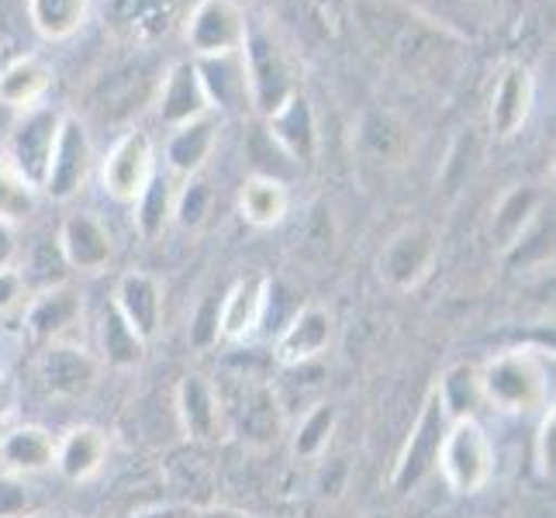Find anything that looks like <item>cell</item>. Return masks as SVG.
<instances>
[{
  "instance_id": "obj_17",
  "label": "cell",
  "mask_w": 556,
  "mask_h": 518,
  "mask_svg": "<svg viewBox=\"0 0 556 518\" xmlns=\"http://www.w3.org/2000/svg\"><path fill=\"white\" fill-rule=\"evenodd\" d=\"M177 415L184 435L190 443H218L225 435V418L218 405L215 380H207L201 374H187L177 388Z\"/></svg>"
},
{
  "instance_id": "obj_4",
  "label": "cell",
  "mask_w": 556,
  "mask_h": 518,
  "mask_svg": "<svg viewBox=\"0 0 556 518\" xmlns=\"http://www.w3.org/2000/svg\"><path fill=\"white\" fill-rule=\"evenodd\" d=\"M435 467L456 494H481L494 473L491 435L477 418H450Z\"/></svg>"
},
{
  "instance_id": "obj_6",
  "label": "cell",
  "mask_w": 556,
  "mask_h": 518,
  "mask_svg": "<svg viewBox=\"0 0 556 518\" xmlns=\"http://www.w3.org/2000/svg\"><path fill=\"white\" fill-rule=\"evenodd\" d=\"M446 426H450V415L443 408V401H439V391L432 388L426 405H421V412L415 418L412 432H408L405 450L397 453V464L391 473V488L397 494L415 491L435 470V456H439V446H443Z\"/></svg>"
},
{
  "instance_id": "obj_24",
  "label": "cell",
  "mask_w": 556,
  "mask_h": 518,
  "mask_svg": "<svg viewBox=\"0 0 556 518\" xmlns=\"http://www.w3.org/2000/svg\"><path fill=\"white\" fill-rule=\"evenodd\" d=\"M215 142H218V122L215 114H204V118L190 122V125H180L174 128V136L166 142V166L174 177H198L204 169V163L211 160V152H215Z\"/></svg>"
},
{
  "instance_id": "obj_15",
  "label": "cell",
  "mask_w": 556,
  "mask_h": 518,
  "mask_svg": "<svg viewBox=\"0 0 556 518\" xmlns=\"http://www.w3.org/2000/svg\"><path fill=\"white\" fill-rule=\"evenodd\" d=\"M204 114H211V104L201 87L194 60L174 63L166 70L160 93H156V118L169 128H180V125L204 118Z\"/></svg>"
},
{
  "instance_id": "obj_35",
  "label": "cell",
  "mask_w": 556,
  "mask_h": 518,
  "mask_svg": "<svg viewBox=\"0 0 556 518\" xmlns=\"http://www.w3.org/2000/svg\"><path fill=\"white\" fill-rule=\"evenodd\" d=\"M35 211V187L0 152V222L17 225Z\"/></svg>"
},
{
  "instance_id": "obj_32",
  "label": "cell",
  "mask_w": 556,
  "mask_h": 518,
  "mask_svg": "<svg viewBox=\"0 0 556 518\" xmlns=\"http://www.w3.org/2000/svg\"><path fill=\"white\" fill-rule=\"evenodd\" d=\"M435 391L450 418H477V408L484 405L481 377H477L473 363H456V367L446 370L443 380L435 383Z\"/></svg>"
},
{
  "instance_id": "obj_19",
  "label": "cell",
  "mask_w": 556,
  "mask_h": 518,
  "mask_svg": "<svg viewBox=\"0 0 556 518\" xmlns=\"http://www.w3.org/2000/svg\"><path fill=\"white\" fill-rule=\"evenodd\" d=\"M111 304L118 308V315L136 329L146 342H152V336L160 332L163 321V287L152 274L142 270H128L118 287H114Z\"/></svg>"
},
{
  "instance_id": "obj_33",
  "label": "cell",
  "mask_w": 556,
  "mask_h": 518,
  "mask_svg": "<svg viewBox=\"0 0 556 518\" xmlns=\"http://www.w3.org/2000/svg\"><path fill=\"white\" fill-rule=\"evenodd\" d=\"M111 25L118 35L146 42L166 28V4L163 0H111Z\"/></svg>"
},
{
  "instance_id": "obj_36",
  "label": "cell",
  "mask_w": 556,
  "mask_h": 518,
  "mask_svg": "<svg viewBox=\"0 0 556 518\" xmlns=\"http://www.w3.org/2000/svg\"><path fill=\"white\" fill-rule=\"evenodd\" d=\"M211 211V187L204 180L190 177L180 190H177V207H174V222H180L184 228H201L207 222Z\"/></svg>"
},
{
  "instance_id": "obj_14",
  "label": "cell",
  "mask_w": 556,
  "mask_h": 518,
  "mask_svg": "<svg viewBox=\"0 0 556 518\" xmlns=\"http://www.w3.org/2000/svg\"><path fill=\"white\" fill-rule=\"evenodd\" d=\"M201 87L207 93L211 114H245L253 111L249 104V76L242 52H225V55H198L194 60Z\"/></svg>"
},
{
  "instance_id": "obj_10",
  "label": "cell",
  "mask_w": 556,
  "mask_h": 518,
  "mask_svg": "<svg viewBox=\"0 0 556 518\" xmlns=\"http://www.w3.org/2000/svg\"><path fill=\"white\" fill-rule=\"evenodd\" d=\"M187 46L198 55H225L242 52L249 22L236 0H198L187 17Z\"/></svg>"
},
{
  "instance_id": "obj_22",
  "label": "cell",
  "mask_w": 556,
  "mask_h": 518,
  "mask_svg": "<svg viewBox=\"0 0 556 518\" xmlns=\"http://www.w3.org/2000/svg\"><path fill=\"white\" fill-rule=\"evenodd\" d=\"M55 464V439L42 426H14L0 432V470L11 477H31Z\"/></svg>"
},
{
  "instance_id": "obj_12",
  "label": "cell",
  "mask_w": 556,
  "mask_h": 518,
  "mask_svg": "<svg viewBox=\"0 0 556 518\" xmlns=\"http://www.w3.org/2000/svg\"><path fill=\"white\" fill-rule=\"evenodd\" d=\"M266 298H270V277L253 274L228 287V294L218 301V339L245 342L260 332L266 318Z\"/></svg>"
},
{
  "instance_id": "obj_25",
  "label": "cell",
  "mask_w": 556,
  "mask_h": 518,
  "mask_svg": "<svg viewBox=\"0 0 556 518\" xmlns=\"http://www.w3.org/2000/svg\"><path fill=\"white\" fill-rule=\"evenodd\" d=\"M52 87V66L38 55H17L0 70V104L14 111H28L46 101Z\"/></svg>"
},
{
  "instance_id": "obj_39",
  "label": "cell",
  "mask_w": 556,
  "mask_h": 518,
  "mask_svg": "<svg viewBox=\"0 0 556 518\" xmlns=\"http://www.w3.org/2000/svg\"><path fill=\"white\" fill-rule=\"evenodd\" d=\"M31 508V497L25 484L11 473H0V518H25Z\"/></svg>"
},
{
  "instance_id": "obj_42",
  "label": "cell",
  "mask_w": 556,
  "mask_h": 518,
  "mask_svg": "<svg viewBox=\"0 0 556 518\" xmlns=\"http://www.w3.org/2000/svg\"><path fill=\"white\" fill-rule=\"evenodd\" d=\"M194 518H256V515H249V511H239V508H207Z\"/></svg>"
},
{
  "instance_id": "obj_26",
  "label": "cell",
  "mask_w": 556,
  "mask_h": 518,
  "mask_svg": "<svg viewBox=\"0 0 556 518\" xmlns=\"http://www.w3.org/2000/svg\"><path fill=\"white\" fill-rule=\"evenodd\" d=\"M540 201L543 194L529 184L511 187L508 194L497 201L494 215H491V242L508 253V249L519 245V239L535 225V215H540Z\"/></svg>"
},
{
  "instance_id": "obj_11",
  "label": "cell",
  "mask_w": 556,
  "mask_h": 518,
  "mask_svg": "<svg viewBox=\"0 0 556 518\" xmlns=\"http://www.w3.org/2000/svg\"><path fill=\"white\" fill-rule=\"evenodd\" d=\"M329 345H332V315L318 308V304H301V308L280 325L277 342H274V363H280V367L318 363Z\"/></svg>"
},
{
  "instance_id": "obj_20",
  "label": "cell",
  "mask_w": 556,
  "mask_h": 518,
  "mask_svg": "<svg viewBox=\"0 0 556 518\" xmlns=\"http://www.w3.org/2000/svg\"><path fill=\"white\" fill-rule=\"evenodd\" d=\"M84 318V301L70 283H55L28 301L25 325L38 342H60Z\"/></svg>"
},
{
  "instance_id": "obj_23",
  "label": "cell",
  "mask_w": 556,
  "mask_h": 518,
  "mask_svg": "<svg viewBox=\"0 0 556 518\" xmlns=\"http://www.w3.org/2000/svg\"><path fill=\"white\" fill-rule=\"evenodd\" d=\"M108 435L98 426H76L70 429L60 443H55V470H60L66 481L84 484L90 477H98L108 464Z\"/></svg>"
},
{
  "instance_id": "obj_2",
  "label": "cell",
  "mask_w": 556,
  "mask_h": 518,
  "mask_svg": "<svg viewBox=\"0 0 556 518\" xmlns=\"http://www.w3.org/2000/svg\"><path fill=\"white\" fill-rule=\"evenodd\" d=\"M218 405L225 432L239 435L249 446H274L283 432V405L270 377L225 374L218 383Z\"/></svg>"
},
{
  "instance_id": "obj_13",
  "label": "cell",
  "mask_w": 556,
  "mask_h": 518,
  "mask_svg": "<svg viewBox=\"0 0 556 518\" xmlns=\"http://www.w3.org/2000/svg\"><path fill=\"white\" fill-rule=\"evenodd\" d=\"M535 104V80L529 66L508 63L497 73V84L491 93V131L494 139H515L526 128Z\"/></svg>"
},
{
  "instance_id": "obj_5",
  "label": "cell",
  "mask_w": 556,
  "mask_h": 518,
  "mask_svg": "<svg viewBox=\"0 0 556 518\" xmlns=\"http://www.w3.org/2000/svg\"><path fill=\"white\" fill-rule=\"evenodd\" d=\"M60 125H63L60 108L38 104V108L22 111V118L14 122L11 136H8L4 156L35 190H42L46 169L52 160V149H55V136H60Z\"/></svg>"
},
{
  "instance_id": "obj_8",
  "label": "cell",
  "mask_w": 556,
  "mask_h": 518,
  "mask_svg": "<svg viewBox=\"0 0 556 518\" xmlns=\"http://www.w3.org/2000/svg\"><path fill=\"white\" fill-rule=\"evenodd\" d=\"M93 169V142L87 125L76 114H63L60 136H55V149L46 169L42 190L52 201H73L90 180Z\"/></svg>"
},
{
  "instance_id": "obj_28",
  "label": "cell",
  "mask_w": 556,
  "mask_h": 518,
  "mask_svg": "<svg viewBox=\"0 0 556 518\" xmlns=\"http://www.w3.org/2000/svg\"><path fill=\"white\" fill-rule=\"evenodd\" d=\"M291 211V194L287 184L274 177H245L239 187V215L253 228H274Z\"/></svg>"
},
{
  "instance_id": "obj_30",
  "label": "cell",
  "mask_w": 556,
  "mask_h": 518,
  "mask_svg": "<svg viewBox=\"0 0 556 518\" xmlns=\"http://www.w3.org/2000/svg\"><path fill=\"white\" fill-rule=\"evenodd\" d=\"M177 184H174V177H152L149 180V187L142 190V194L136 198V228H139V236L142 239H160L166 228H169V222H174V207H177Z\"/></svg>"
},
{
  "instance_id": "obj_34",
  "label": "cell",
  "mask_w": 556,
  "mask_h": 518,
  "mask_svg": "<svg viewBox=\"0 0 556 518\" xmlns=\"http://www.w3.org/2000/svg\"><path fill=\"white\" fill-rule=\"evenodd\" d=\"M339 426V412L329 405V401H318L308 412L301 415L298 429H294V439H291V450L298 459H315L329 450L332 443V432Z\"/></svg>"
},
{
  "instance_id": "obj_21",
  "label": "cell",
  "mask_w": 556,
  "mask_h": 518,
  "mask_svg": "<svg viewBox=\"0 0 556 518\" xmlns=\"http://www.w3.org/2000/svg\"><path fill=\"white\" fill-rule=\"evenodd\" d=\"M270 131V139L287 152L291 163H312L318 152V125H315V111L312 101L304 93H294L277 114H270L263 125Z\"/></svg>"
},
{
  "instance_id": "obj_1",
  "label": "cell",
  "mask_w": 556,
  "mask_h": 518,
  "mask_svg": "<svg viewBox=\"0 0 556 518\" xmlns=\"http://www.w3.org/2000/svg\"><path fill=\"white\" fill-rule=\"evenodd\" d=\"M477 377L484 405H494L497 412L529 415L549 405V363L529 345L491 356L484 367H477Z\"/></svg>"
},
{
  "instance_id": "obj_41",
  "label": "cell",
  "mask_w": 556,
  "mask_h": 518,
  "mask_svg": "<svg viewBox=\"0 0 556 518\" xmlns=\"http://www.w3.org/2000/svg\"><path fill=\"white\" fill-rule=\"evenodd\" d=\"M14 256H17V239H14V225L0 222V270H8V266H14Z\"/></svg>"
},
{
  "instance_id": "obj_3",
  "label": "cell",
  "mask_w": 556,
  "mask_h": 518,
  "mask_svg": "<svg viewBox=\"0 0 556 518\" xmlns=\"http://www.w3.org/2000/svg\"><path fill=\"white\" fill-rule=\"evenodd\" d=\"M242 60L249 76V104H253V111L263 122L277 114L294 93H301V70L274 35L249 28Z\"/></svg>"
},
{
  "instance_id": "obj_29",
  "label": "cell",
  "mask_w": 556,
  "mask_h": 518,
  "mask_svg": "<svg viewBox=\"0 0 556 518\" xmlns=\"http://www.w3.org/2000/svg\"><path fill=\"white\" fill-rule=\"evenodd\" d=\"M98 342H101V359L114 370H136L146 359V350H149V342L118 315L114 304H108L104 315H101Z\"/></svg>"
},
{
  "instance_id": "obj_27",
  "label": "cell",
  "mask_w": 556,
  "mask_h": 518,
  "mask_svg": "<svg viewBox=\"0 0 556 518\" xmlns=\"http://www.w3.org/2000/svg\"><path fill=\"white\" fill-rule=\"evenodd\" d=\"M359 149L374 163L401 166L412 152V128L394 111H370L359 125Z\"/></svg>"
},
{
  "instance_id": "obj_18",
  "label": "cell",
  "mask_w": 556,
  "mask_h": 518,
  "mask_svg": "<svg viewBox=\"0 0 556 518\" xmlns=\"http://www.w3.org/2000/svg\"><path fill=\"white\" fill-rule=\"evenodd\" d=\"M55 245H60L70 270H80V274H101L114 256L111 232L93 215H84V211L63 222Z\"/></svg>"
},
{
  "instance_id": "obj_9",
  "label": "cell",
  "mask_w": 556,
  "mask_h": 518,
  "mask_svg": "<svg viewBox=\"0 0 556 518\" xmlns=\"http://www.w3.org/2000/svg\"><path fill=\"white\" fill-rule=\"evenodd\" d=\"M156 177V142L149 139V131L131 128L111 146L108 160L101 166L104 190L122 204H136V198Z\"/></svg>"
},
{
  "instance_id": "obj_31",
  "label": "cell",
  "mask_w": 556,
  "mask_h": 518,
  "mask_svg": "<svg viewBox=\"0 0 556 518\" xmlns=\"http://www.w3.org/2000/svg\"><path fill=\"white\" fill-rule=\"evenodd\" d=\"M90 0H28V17L35 31L49 42H63L87 22Z\"/></svg>"
},
{
  "instance_id": "obj_37",
  "label": "cell",
  "mask_w": 556,
  "mask_h": 518,
  "mask_svg": "<svg viewBox=\"0 0 556 518\" xmlns=\"http://www.w3.org/2000/svg\"><path fill=\"white\" fill-rule=\"evenodd\" d=\"M532 464L540 470L543 481H553L556 477V408L546 405L540 429H535V446H532Z\"/></svg>"
},
{
  "instance_id": "obj_40",
  "label": "cell",
  "mask_w": 556,
  "mask_h": 518,
  "mask_svg": "<svg viewBox=\"0 0 556 518\" xmlns=\"http://www.w3.org/2000/svg\"><path fill=\"white\" fill-rule=\"evenodd\" d=\"M25 294H28V280L22 270H14V266L0 270V315L14 312L25 301Z\"/></svg>"
},
{
  "instance_id": "obj_38",
  "label": "cell",
  "mask_w": 556,
  "mask_h": 518,
  "mask_svg": "<svg viewBox=\"0 0 556 518\" xmlns=\"http://www.w3.org/2000/svg\"><path fill=\"white\" fill-rule=\"evenodd\" d=\"M218 301L222 298H204L194 315V325H190V342L198 350H211L218 342Z\"/></svg>"
},
{
  "instance_id": "obj_43",
  "label": "cell",
  "mask_w": 556,
  "mask_h": 518,
  "mask_svg": "<svg viewBox=\"0 0 556 518\" xmlns=\"http://www.w3.org/2000/svg\"><path fill=\"white\" fill-rule=\"evenodd\" d=\"M28 518H70V515H28Z\"/></svg>"
},
{
  "instance_id": "obj_7",
  "label": "cell",
  "mask_w": 556,
  "mask_h": 518,
  "mask_svg": "<svg viewBox=\"0 0 556 518\" xmlns=\"http://www.w3.org/2000/svg\"><path fill=\"white\" fill-rule=\"evenodd\" d=\"M439 260V239L429 225H408L397 236L388 239V245L377 256L380 280L394 291H415L429 280L432 266Z\"/></svg>"
},
{
  "instance_id": "obj_16",
  "label": "cell",
  "mask_w": 556,
  "mask_h": 518,
  "mask_svg": "<svg viewBox=\"0 0 556 518\" xmlns=\"http://www.w3.org/2000/svg\"><path fill=\"white\" fill-rule=\"evenodd\" d=\"M38 380L52 397H84L98 383V363L80 345L49 342V350L38 356Z\"/></svg>"
}]
</instances>
